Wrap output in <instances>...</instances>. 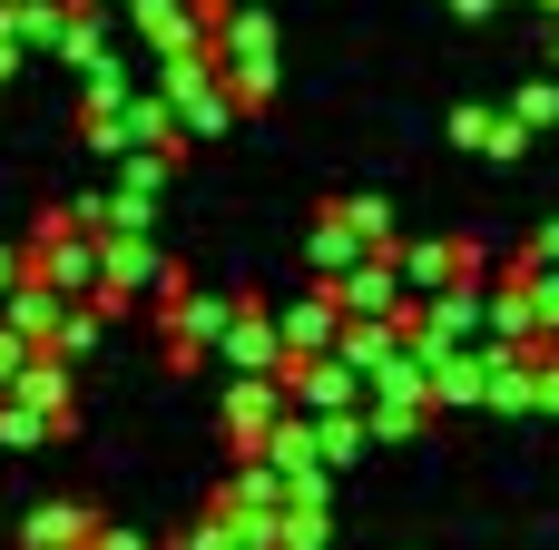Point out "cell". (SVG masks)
<instances>
[{"label": "cell", "instance_id": "6da1fadb", "mask_svg": "<svg viewBox=\"0 0 559 550\" xmlns=\"http://www.w3.org/2000/svg\"><path fill=\"white\" fill-rule=\"evenodd\" d=\"M20 266H29V285H39V295L79 305V295H98V226H88V217H49V226H39V246H29Z\"/></svg>", "mask_w": 559, "mask_h": 550}, {"label": "cell", "instance_id": "7a4b0ae2", "mask_svg": "<svg viewBox=\"0 0 559 550\" xmlns=\"http://www.w3.org/2000/svg\"><path fill=\"white\" fill-rule=\"evenodd\" d=\"M285 413H295V403H285V374H236V394H226V433H236L246 453H265Z\"/></svg>", "mask_w": 559, "mask_h": 550}, {"label": "cell", "instance_id": "3957f363", "mask_svg": "<svg viewBox=\"0 0 559 550\" xmlns=\"http://www.w3.org/2000/svg\"><path fill=\"white\" fill-rule=\"evenodd\" d=\"M324 295H334V315H364V325H393V315L413 305V295H403V276H393V266H373V256H364L354 276H334Z\"/></svg>", "mask_w": 559, "mask_h": 550}, {"label": "cell", "instance_id": "277c9868", "mask_svg": "<svg viewBox=\"0 0 559 550\" xmlns=\"http://www.w3.org/2000/svg\"><path fill=\"white\" fill-rule=\"evenodd\" d=\"M275 335H285V364H314V354L344 344V315H334V295H305V305L275 315Z\"/></svg>", "mask_w": 559, "mask_h": 550}, {"label": "cell", "instance_id": "5b68a950", "mask_svg": "<svg viewBox=\"0 0 559 550\" xmlns=\"http://www.w3.org/2000/svg\"><path fill=\"white\" fill-rule=\"evenodd\" d=\"M167 305H177V315H167V335H177L187 354L226 344V325H236V305H226V295H177V276H167Z\"/></svg>", "mask_w": 559, "mask_h": 550}, {"label": "cell", "instance_id": "8992f818", "mask_svg": "<svg viewBox=\"0 0 559 550\" xmlns=\"http://www.w3.org/2000/svg\"><path fill=\"white\" fill-rule=\"evenodd\" d=\"M226 364H236V374H285V335H275V315H236V325H226Z\"/></svg>", "mask_w": 559, "mask_h": 550}, {"label": "cell", "instance_id": "52a82bcc", "mask_svg": "<svg viewBox=\"0 0 559 550\" xmlns=\"http://www.w3.org/2000/svg\"><path fill=\"white\" fill-rule=\"evenodd\" d=\"M88 531H98L88 512H69V502H49V512L29 522V541H20V550H88Z\"/></svg>", "mask_w": 559, "mask_h": 550}, {"label": "cell", "instance_id": "ba28073f", "mask_svg": "<svg viewBox=\"0 0 559 550\" xmlns=\"http://www.w3.org/2000/svg\"><path fill=\"white\" fill-rule=\"evenodd\" d=\"M452 266H462V256H452V246H413V256H403V266H393V276H403V295H432V285H442V276H452Z\"/></svg>", "mask_w": 559, "mask_h": 550}, {"label": "cell", "instance_id": "9c48e42d", "mask_svg": "<svg viewBox=\"0 0 559 550\" xmlns=\"http://www.w3.org/2000/svg\"><path fill=\"white\" fill-rule=\"evenodd\" d=\"M49 423H59L49 403H29V394H0V443H39Z\"/></svg>", "mask_w": 559, "mask_h": 550}, {"label": "cell", "instance_id": "30bf717a", "mask_svg": "<svg viewBox=\"0 0 559 550\" xmlns=\"http://www.w3.org/2000/svg\"><path fill=\"white\" fill-rule=\"evenodd\" d=\"M462 148H491V157H511V148H521V118H491V108H472V118H462Z\"/></svg>", "mask_w": 559, "mask_h": 550}, {"label": "cell", "instance_id": "8fae6325", "mask_svg": "<svg viewBox=\"0 0 559 550\" xmlns=\"http://www.w3.org/2000/svg\"><path fill=\"white\" fill-rule=\"evenodd\" d=\"M138 20H147L157 39H177V49L197 39V10H187V0H138Z\"/></svg>", "mask_w": 559, "mask_h": 550}, {"label": "cell", "instance_id": "7c38bea8", "mask_svg": "<svg viewBox=\"0 0 559 550\" xmlns=\"http://www.w3.org/2000/svg\"><path fill=\"white\" fill-rule=\"evenodd\" d=\"M521 285H531V315H540V335H559V276L540 266V276H521Z\"/></svg>", "mask_w": 559, "mask_h": 550}, {"label": "cell", "instance_id": "4fadbf2b", "mask_svg": "<svg viewBox=\"0 0 559 550\" xmlns=\"http://www.w3.org/2000/svg\"><path fill=\"white\" fill-rule=\"evenodd\" d=\"M20 285H29V266H20V256H10V246H0V305H10V295H20Z\"/></svg>", "mask_w": 559, "mask_h": 550}, {"label": "cell", "instance_id": "5bb4252c", "mask_svg": "<svg viewBox=\"0 0 559 550\" xmlns=\"http://www.w3.org/2000/svg\"><path fill=\"white\" fill-rule=\"evenodd\" d=\"M540 413H559V354H540Z\"/></svg>", "mask_w": 559, "mask_h": 550}]
</instances>
